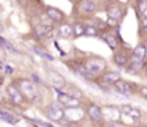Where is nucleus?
Segmentation results:
<instances>
[{
  "label": "nucleus",
  "mask_w": 147,
  "mask_h": 127,
  "mask_svg": "<svg viewBox=\"0 0 147 127\" xmlns=\"http://www.w3.org/2000/svg\"><path fill=\"white\" fill-rule=\"evenodd\" d=\"M57 91V103H60L64 109L67 107H80L82 106V100L77 97H73L69 93H63L61 90H56Z\"/></svg>",
  "instance_id": "nucleus-9"
},
{
  "label": "nucleus",
  "mask_w": 147,
  "mask_h": 127,
  "mask_svg": "<svg viewBox=\"0 0 147 127\" xmlns=\"http://www.w3.org/2000/svg\"><path fill=\"white\" fill-rule=\"evenodd\" d=\"M103 40L107 43V46L111 49V50H117V46H119V40L111 34V33H107V34H103Z\"/></svg>",
  "instance_id": "nucleus-21"
},
{
  "label": "nucleus",
  "mask_w": 147,
  "mask_h": 127,
  "mask_svg": "<svg viewBox=\"0 0 147 127\" xmlns=\"http://www.w3.org/2000/svg\"><path fill=\"white\" fill-rule=\"evenodd\" d=\"M51 29H53L51 23H39V24H36L33 27V36L40 40V39H43V37H46L51 32Z\"/></svg>",
  "instance_id": "nucleus-15"
},
{
  "label": "nucleus",
  "mask_w": 147,
  "mask_h": 127,
  "mask_svg": "<svg viewBox=\"0 0 147 127\" xmlns=\"http://www.w3.org/2000/svg\"><path fill=\"white\" fill-rule=\"evenodd\" d=\"M3 72H4L6 74H11V73H13V67H10V66H4Z\"/></svg>",
  "instance_id": "nucleus-27"
},
{
  "label": "nucleus",
  "mask_w": 147,
  "mask_h": 127,
  "mask_svg": "<svg viewBox=\"0 0 147 127\" xmlns=\"http://www.w3.org/2000/svg\"><path fill=\"white\" fill-rule=\"evenodd\" d=\"M1 101H3V97H1V94H0V103H1Z\"/></svg>",
  "instance_id": "nucleus-31"
},
{
  "label": "nucleus",
  "mask_w": 147,
  "mask_h": 127,
  "mask_svg": "<svg viewBox=\"0 0 147 127\" xmlns=\"http://www.w3.org/2000/svg\"><path fill=\"white\" fill-rule=\"evenodd\" d=\"M113 87H114V90L117 93H120V94H123L126 97H130L131 94L137 93V90H139V84L131 83V82H127V80H123V79H120Z\"/></svg>",
  "instance_id": "nucleus-8"
},
{
  "label": "nucleus",
  "mask_w": 147,
  "mask_h": 127,
  "mask_svg": "<svg viewBox=\"0 0 147 127\" xmlns=\"http://www.w3.org/2000/svg\"><path fill=\"white\" fill-rule=\"evenodd\" d=\"M80 61H82V66L86 70V73L89 74V77L92 79V82H94V79H97L100 74H103L107 67L106 60L100 56H89Z\"/></svg>",
  "instance_id": "nucleus-1"
},
{
  "label": "nucleus",
  "mask_w": 147,
  "mask_h": 127,
  "mask_svg": "<svg viewBox=\"0 0 147 127\" xmlns=\"http://www.w3.org/2000/svg\"><path fill=\"white\" fill-rule=\"evenodd\" d=\"M137 94H139V96H140L142 99L147 100V84H144V86H139Z\"/></svg>",
  "instance_id": "nucleus-26"
},
{
  "label": "nucleus",
  "mask_w": 147,
  "mask_h": 127,
  "mask_svg": "<svg viewBox=\"0 0 147 127\" xmlns=\"http://www.w3.org/2000/svg\"><path fill=\"white\" fill-rule=\"evenodd\" d=\"M113 61L114 64H117L119 67H126L129 66V61H130V56L126 53V51H116L114 56H113Z\"/></svg>",
  "instance_id": "nucleus-17"
},
{
  "label": "nucleus",
  "mask_w": 147,
  "mask_h": 127,
  "mask_svg": "<svg viewBox=\"0 0 147 127\" xmlns=\"http://www.w3.org/2000/svg\"><path fill=\"white\" fill-rule=\"evenodd\" d=\"M136 1H139V0H136Z\"/></svg>",
  "instance_id": "nucleus-33"
},
{
  "label": "nucleus",
  "mask_w": 147,
  "mask_h": 127,
  "mask_svg": "<svg viewBox=\"0 0 147 127\" xmlns=\"http://www.w3.org/2000/svg\"><path fill=\"white\" fill-rule=\"evenodd\" d=\"M57 34H59L61 39H71V37H73L71 24H69V23H61V24L57 27Z\"/></svg>",
  "instance_id": "nucleus-18"
},
{
  "label": "nucleus",
  "mask_w": 147,
  "mask_h": 127,
  "mask_svg": "<svg viewBox=\"0 0 147 127\" xmlns=\"http://www.w3.org/2000/svg\"><path fill=\"white\" fill-rule=\"evenodd\" d=\"M139 34L140 37H147V19H139Z\"/></svg>",
  "instance_id": "nucleus-24"
},
{
  "label": "nucleus",
  "mask_w": 147,
  "mask_h": 127,
  "mask_svg": "<svg viewBox=\"0 0 147 127\" xmlns=\"http://www.w3.org/2000/svg\"><path fill=\"white\" fill-rule=\"evenodd\" d=\"M120 111H121V117H127L131 122H139L142 119V111L137 107H133L130 104H123L120 107Z\"/></svg>",
  "instance_id": "nucleus-12"
},
{
  "label": "nucleus",
  "mask_w": 147,
  "mask_h": 127,
  "mask_svg": "<svg viewBox=\"0 0 147 127\" xmlns=\"http://www.w3.org/2000/svg\"><path fill=\"white\" fill-rule=\"evenodd\" d=\"M134 127H147L146 124H139V126H134Z\"/></svg>",
  "instance_id": "nucleus-29"
},
{
  "label": "nucleus",
  "mask_w": 147,
  "mask_h": 127,
  "mask_svg": "<svg viewBox=\"0 0 147 127\" xmlns=\"http://www.w3.org/2000/svg\"><path fill=\"white\" fill-rule=\"evenodd\" d=\"M45 111H46V116L51 122L63 123V120H64V107L60 103H57V101L50 103L45 107Z\"/></svg>",
  "instance_id": "nucleus-4"
},
{
  "label": "nucleus",
  "mask_w": 147,
  "mask_h": 127,
  "mask_svg": "<svg viewBox=\"0 0 147 127\" xmlns=\"http://www.w3.org/2000/svg\"><path fill=\"white\" fill-rule=\"evenodd\" d=\"M146 56H147V44L146 43H140L134 47L131 56H130V61H129V66L140 70L146 61Z\"/></svg>",
  "instance_id": "nucleus-3"
},
{
  "label": "nucleus",
  "mask_w": 147,
  "mask_h": 127,
  "mask_svg": "<svg viewBox=\"0 0 147 127\" xmlns=\"http://www.w3.org/2000/svg\"><path fill=\"white\" fill-rule=\"evenodd\" d=\"M46 14L49 16L50 20L54 22V23H63L64 19H66V14H64L60 9L51 7V6H47V7H46Z\"/></svg>",
  "instance_id": "nucleus-16"
},
{
  "label": "nucleus",
  "mask_w": 147,
  "mask_h": 127,
  "mask_svg": "<svg viewBox=\"0 0 147 127\" xmlns=\"http://www.w3.org/2000/svg\"><path fill=\"white\" fill-rule=\"evenodd\" d=\"M137 19H147V0H139L136 4Z\"/></svg>",
  "instance_id": "nucleus-20"
},
{
  "label": "nucleus",
  "mask_w": 147,
  "mask_h": 127,
  "mask_svg": "<svg viewBox=\"0 0 147 127\" xmlns=\"http://www.w3.org/2000/svg\"><path fill=\"white\" fill-rule=\"evenodd\" d=\"M84 27H86V24H83L82 22H76L71 26V29H73V37H82V36H84Z\"/></svg>",
  "instance_id": "nucleus-22"
},
{
  "label": "nucleus",
  "mask_w": 147,
  "mask_h": 127,
  "mask_svg": "<svg viewBox=\"0 0 147 127\" xmlns=\"http://www.w3.org/2000/svg\"><path fill=\"white\" fill-rule=\"evenodd\" d=\"M13 84L19 88V91L23 94V97L27 101H37L40 94L37 90V84H34L30 79H19Z\"/></svg>",
  "instance_id": "nucleus-2"
},
{
  "label": "nucleus",
  "mask_w": 147,
  "mask_h": 127,
  "mask_svg": "<svg viewBox=\"0 0 147 127\" xmlns=\"http://www.w3.org/2000/svg\"><path fill=\"white\" fill-rule=\"evenodd\" d=\"M34 51L39 54V56H42L43 59H47V60H54V57L53 56H50L47 51H45L43 49H40V47H34Z\"/></svg>",
  "instance_id": "nucleus-25"
},
{
  "label": "nucleus",
  "mask_w": 147,
  "mask_h": 127,
  "mask_svg": "<svg viewBox=\"0 0 147 127\" xmlns=\"http://www.w3.org/2000/svg\"><path fill=\"white\" fill-rule=\"evenodd\" d=\"M86 117V111L84 109L80 107H67L64 109V120L69 124H77L80 122H83V119Z\"/></svg>",
  "instance_id": "nucleus-5"
},
{
  "label": "nucleus",
  "mask_w": 147,
  "mask_h": 127,
  "mask_svg": "<svg viewBox=\"0 0 147 127\" xmlns=\"http://www.w3.org/2000/svg\"><path fill=\"white\" fill-rule=\"evenodd\" d=\"M103 110V119L106 122H111V123H119L120 119H121V111L119 107L116 106H107Z\"/></svg>",
  "instance_id": "nucleus-11"
},
{
  "label": "nucleus",
  "mask_w": 147,
  "mask_h": 127,
  "mask_svg": "<svg viewBox=\"0 0 147 127\" xmlns=\"http://www.w3.org/2000/svg\"><path fill=\"white\" fill-rule=\"evenodd\" d=\"M71 1H74V3H79V1H80V0H71Z\"/></svg>",
  "instance_id": "nucleus-32"
},
{
  "label": "nucleus",
  "mask_w": 147,
  "mask_h": 127,
  "mask_svg": "<svg viewBox=\"0 0 147 127\" xmlns=\"http://www.w3.org/2000/svg\"><path fill=\"white\" fill-rule=\"evenodd\" d=\"M1 83H3V79H1V76H0V86H1Z\"/></svg>",
  "instance_id": "nucleus-30"
},
{
  "label": "nucleus",
  "mask_w": 147,
  "mask_h": 127,
  "mask_svg": "<svg viewBox=\"0 0 147 127\" xmlns=\"http://www.w3.org/2000/svg\"><path fill=\"white\" fill-rule=\"evenodd\" d=\"M86 114L89 116V119L94 123H101L104 119H103V110L101 107L96 104V103H87L86 104V109H84Z\"/></svg>",
  "instance_id": "nucleus-10"
},
{
  "label": "nucleus",
  "mask_w": 147,
  "mask_h": 127,
  "mask_svg": "<svg viewBox=\"0 0 147 127\" xmlns=\"http://www.w3.org/2000/svg\"><path fill=\"white\" fill-rule=\"evenodd\" d=\"M0 47H1V44H0Z\"/></svg>",
  "instance_id": "nucleus-34"
},
{
  "label": "nucleus",
  "mask_w": 147,
  "mask_h": 127,
  "mask_svg": "<svg viewBox=\"0 0 147 127\" xmlns=\"http://www.w3.org/2000/svg\"><path fill=\"white\" fill-rule=\"evenodd\" d=\"M106 11L109 14V17L117 20L119 23L123 20L124 17V9L121 7V4L116 0H107V4H106Z\"/></svg>",
  "instance_id": "nucleus-7"
},
{
  "label": "nucleus",
  "mask_w": 147,
  "mask_h": 127,
  "mask_svg": "<svg viewBox=\"0 0 147 127\" xmlns=\"http://www.w3.org/2000/svg\"><path fill=\"white\" fill-rule=\"evenodd\" d=\"M0 120H3L9 124H17L19 123L17 116H14L13 113H10L7 110H3V109H0Z\"/></svg>",
  "instance_id": "nucleus-19"
},
{
  "label": "nucleus",
  "mask_w": 147,
  "mask_h": 127,
  "mask_svg": "<svg viewBox=\"0 0 147 127\" xmlns=\"http://www.w3.org/2000/svg\"><path fill=\"white\" fill-rule=\"evenodd\" d=\"M4 66H6V64H4V63H3V61L0 60V70H1V72H3V69H4Z\"/></svg>",
  "instance_id": "nucleus-28"
},
{
  "label": "nucleus",
  "mask_w": 147,
  "mask_h": 127,
  "mask_svg": "<svg viewBox=\"0 0 147 127\" xmlns=\"http://www.w3.org/2000/svg\"><path fill=\"white\" fill-rule=\"evenodd\" d=\"M7 94H9L10 101H11L14 106H22V104H24V103L27 101V100L23 97V94L19 91V88H17L14 84L7 86Z\"/></svg>",
  "instance_id": "nucleus-13"
},
{
  "label": "nucleus",
  "mask_w": 147,
  "mask_h": 127,
  "mask_svg": "<svg viewBox=\"0 0 147 127\" xmlns=\"http://www.w3.org/2000/svg\"><path fill=\"white\" fill-rule=\"evenodd\" d=\"M98 34H100V32H98V29L96 26H93V24H86V27H84V36L96 37Z\"/></svg>",
  "instance_id": "nucleus-23"
},
{
  "label": "nucleus",
  "mask_w": 147,
  "mask_h": 127,
  "mask_svg": "<svg viewBox=\"0 0 147 127\" xmlns=\"http://www.w3.org/2000/svg\"><path fill=\"white\" fill-rule=\"evenodd\" d=\"M121 79V74L119 72H104L103 74H100L97 79H94V83L98 86H106V87H111L114 86L119 80Z\"/></svg>",
  "instance_id": "nucleus-6"
},
{
  "label": "nucleus",
  "mask_w": 147,
  "mask_h": 127,
  "mask_svg": "<svg viewBox=\"0 0 147 127\" xmlns=\"http://www.w3.org/2000/svg\"><path fill=\"white\" fill-rule=\"evenodd\" d=\"M77 6H79L80 13L84 16H92L97 10V3L94 0H80Z\"/></svg>",
  "instance_id": "nucleus-14"
}]
</instances>
